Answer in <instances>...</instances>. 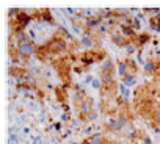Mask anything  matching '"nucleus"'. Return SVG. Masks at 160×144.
<instances>
[{
  "label": "nucleus",
  "mask_w": 160,
  "mask_h": 144,
  "mask_svg": "<svg viewBox=\"0 0 160 144\" xmlns=\"http://www.w3.org/2000/svg\"><path fill=\"white\" fill-rule=\"evenodd\" d=\"M107 58H108V55H107L105 50H102V49H93V50H85V52L80 53L78 55V63L82 64L83 67L88 69L90 66H93L98 61L104 63Z\"/></svg>",
  "instance_id": "obj_1"
},
{
  "label": "nucleus",
  "mask_w": 160,
  "mask_h": 144,
  "mask_svg": "<svg viewBox=\"0 0 160 144\" xmlns=\"http://www.w3.org/2000/svg\"><path fill=\"white\" fill-rule=\"evenodd\" d=\"M36 53V46L35 42H28V44H21L18 46V55L22 61V64H27L28 60Z\"/></svg>",
  "instance_id": "obj_2"
},
{
  "label": "nucleus",
  "mask_w": 160,
  "mask_h": 144,
  "mask_svg": "<svg viewBox=\"0 0 160 144\" xmlns=\"http://www.w3.org/2000/svg\"><path fill=\"white\" fill-rule=\"evenodd\" d=\"M32 21H33L32 14H30L27 10H22L16 19L10 21V27H18V28H22V30H25V28L30 25V22H32Z\"/></svg>",
  "instance_id": "obj_3"
},
{
  "label": "nucleus",
  "mask_w": 160,
  "mask_h": 144,
  "mask_svg": "<svg viewBox=\"0 0 160 144\" xmlns=\"http://www.w3.org/2000/svg\"><path fill=\"white\" fill-rule=\"evenodd\" d=\"M158 70H160V58H148L146 63H144V74L146 75H157L158 74Z\"/></svg>",
  "instance_id": "obj_4"
},
{
  "label": "nucleus",
  "mask_w": 160,
  "mask_h": 144,
  "mask_svg": "<svg viewBox=\"0 0 160 144\" xmlns=\"http://www.w3.org/2000/svg\"><path fill=\"white\" fill-rule=\"evenodd\" d=\"M110 35V41L115 44V46H118V47H127V44L130 42V39H127L121 31H118V30H115V31H112V33H108Z\"/></svg>",
  "instance_id": "obj_5"
},
{
  "label": "nucleus",
  "mask_w": 160,
  "mask_h": 144,
  "mask_svg": "<svg viewBox=\"0 0 160 144\" xmlns=\"http://www.w3.org/2000/svg\"><path fill=\"white\" fill-rule=\"evenodd\" d=\"M55 33H57L60 38H63L66 42H69V44H75V42H77V41H75V38L72 36V33H71V31H69V30H68L64 25H58Z\"/></svg>",
  "instance_id": "obj_6"
},
{
  "label": "nucleus",
  "mask_w": 160,
  "mask_h": 144,
  "mask_svg": "<svg viewBox=\"0 0 160 144\" xmlns=\"http://www.w3.org/2000/svg\"><path fill=\"white\" fill-rule=\"evenodd\" d=\"M152 41V35L151 33H148V31H141V33H138V36L135 38V44H137V47H138V50H143V47L148 44V42H151Z\"/></svg>",
  "instance_id": "obj_7"
},
{
  "label": "nucleus",
  "mask_w": 160,
  "mask_h": 144,
  "mask_svg": "<svg viewBox=\"0 0 160 144\" xmlns=\"http://www.w3.org/2000/svg\"><path fill=\"white\" fill-rule=\"evenodd\" d=\"M104 132H105V133H119V127H118L116 116H110V118L104 122Z\"/></svg>",
  "instance_id": "obj_8"
},
{
  "label": "nucleus",
  "mask_w": 160,
  "mask_h": 144,
  "mask_svg": "<svg viewBox=\"0 0 160 144\" xmlns=\"http://www.w3.org/2000/svg\"><path fill=\"white\" fill-rule=\"evenodd\" d=\"M80 46L87 50H93V47H96L94 44V39H93V35H83L80 38Z\"/></svg>",
  "instance_id": "obj_9"
},
{
  "label": "nucleus",
  "mask_w": 160,
  "mask_h": 144,
  "mask_svg": "<svg viewBox=\"0 0 160 144\" xmlns=\"http://www.w3.org/2000/svg\"><path fill=\"white\" fill-rule=\"evenodd\" d=\"M115 75H116L115 72H101V74H99V80H101L102 85H112V83L116 82Z\"/></svg>",
  "instance_id": "obj_10"
},
{
  "label": "nucleus",
  "mask_w": 160,
  "mask_h": 144,
  "mask_svg": "<svg viewBox=\"0 0 160 144\" xmlns=\"http://www.w3.org/2000/svg\"><path fill=\"white\" fill-rule=\"evenodd\" d=\"M124 61H126V64H127V74L137 77V74H138V64H137V61H135L133 58H130V56L126 58Z\"/></svg>",
  "instance_id": "obj_11"
},
{
  "label": "nucleus",
  "mask_w": 160,
  "mask_h": 144,
  "mask_svg": "<svg viewBox=\"0 0 160 144\" xmlns=\"http://www.w3.org/2000/svg\"><path fill=\"white\" fill-rule=\"evenodd\" d=\"M119 31L130 41H135V38L138 36V33L132 28V27H127V25H119Z\"/></svg>",
  "instance_id": "obj_12"
},
{
  "label": "nucleus",
  "mask_w": 160,
  "mask_h": 144,
  "mask_svg": "<svg viewBox=\"0 0 160 144\" xmlns=\"http://www.w3.org/2000/svg\"><path fill=\"white\" fill-rule=\"evenodd\" d=\"M101 72H115V63L110 56L101 64Z\"/></svg>",
  "instance_id": "obj_13"
},
{
  "label": "nucleus",
  "mask_w": 160,
  "mask_h": 144,
  "mask_svg": "<svg viewBox=\"0 0 160 144\" xmlns=\"http://www.w3.org/2000/svg\"><path fill=\"white\" fill-rule=\"evenodd\" d=\"M151 127L152 125H158L160 127V100L155 103V108H154V116H152V121L149 124Z\"/></svg>",
  "instance_id": "obj_14"
},
{
  "label": "nucleus",
  "mask_w": 160,
  "mask_h": 144,
  "mask_svg": "<svg viewBox=\"0 0 160 144\" xmlns=\"http://www.w3.org/2000/svg\"><path fill=\"white\" fill-rule=\"evenodd\" d=\"M53 91H55V94H57V97H58L57 100H58L60 103H66V99H68L66 89H64L63 86H57V88H55Z\"/></svg>",
  "instance_id": "obj_15"
},
{
  "label": "nucleus",
  "mask_w": 160,
  "mask_h": 144,
  "mask_svg": "<svg viewBox=\"0 0 160 144\" xmlns=\"http://www.w3.org/2000/svg\"><path fill=\"white\" fill-rule=\"evenodd\" d=\"M121 83L122 85H126L127 88H132V86H135V83H137V77L135 75H126V77H122L121 79Z\"/></svg>",
  "instance_id": "obj_16"
},
{
  "label": "nucleus",
  "mask_w": 160,
  "mask_h": 144,
  "mask_svg": "<svg viewBox=\"0 0 160 144\" xmlns=\"http://www.w3.org/2000/svg\"><path fill=\"white\" fill-rule=\"evenodd\" d=\"M116 67H118V75H119L121 79L127 75V64H126V61H118Z\"/></svg>",
  "instance_id": "obj_17"
},
{
  "label": "nucleus",
  "mask_w": 160,
  "mask_h": 144,
  "mask_svg": "<svg viewBox=\"0 0 160 144\" xmlns=\"http://www.w3.org/2000/svg\"><path fill=\"white\" fill-rule=\"evenodd\" d=\"M143 13H144V14L148 16V19H149V17L158 16V14H160V8H144Z\"/></svg>",
  "instance_id": "obj_18"
},
{
  "label": "nucleus",
  "mask_w": 160,
  "mask_h": 144,
  "mask_svg": "<svg viewBox=\"0 0 160 144\" xmlns=\"http://www.w3.org/2000/svg\"><path fill=\"white\" fill-rule=\"evenodd\" d=\"M148 21H149V28H151V30H154V31H155V28H157V27H160V17H158V16L149 17Z\"/></svg>",
  "instance_id": "obj_19"
},
{
  "label": "nucleus",
  "mask_w": 160,
  "mask_h": 144,
  "mask_svg": "<svg viewBox=\"0 0 160 144\" xmlns=\"http://www.w3.org/2000/svg\"><path fill=\"white\" fill-rule=\"evenodd\" d=\"M126 52H127V55H133L135 52H138V47H137V44H135L133 41H130V42L127 44V47H126Z\"/></svg>",
  "instance_id": "obj_20"
},
{
  "label": "nucleus",
  "mask_w": 160,
  "mask_h": 144,
  "mask_svg": "<svg viewBox=\"0 0 160 144\" xmlns=\"http://www.w3.org/2000/svg\"><path fill=\"white\" fill-rule=\"evenodd\" d=\"M119 94H121V97L122 99H129V96H130V91H129V88L126 86V85H119Z\"/></svg>",
  "instance_id": "obj_21"
},
{
  "label": "nucleus",
  "mask_w": 160,
  "mask_h": 144,
  "mask_svg": "<svg viewBox=\"0 0 160 144\" xmlns=\"http://www.w3.org/2000/svg\"><path fill=\"white\" fill-rule=\"evenodd\" d=\"M21 11H22L21 8H10V10H8V16H10V21L16 19V17L19 16V13H21Z\"/></svg>",
  "instance_id": "obj_22"
},
{
  "label": "nucleus",
  "mask_w": 160,
  "mask_h": 144,
  "mask_svg": "<svg viewBox=\"0 0 160 144\" xmlns=\"http://www.w3.org/2000/svg\"><path fill=\"white\" fill-rule=\"evenodd\" d=\"M98 116H99V113H98L96 110H91V111L87 114V122H93L94 119H98Z\"/></svg>",
  "instance_id": "obj_23"
},
{
  "label": "nucleus",
  "mask_w": 160,
  "mask_h": 144,
  "mask_svg": "<svg viewBox=\"0 0 160 144\" xmlns=\"http://www.w3.org/2000/svg\"><path fill=\"white\" fill-rule=\"evenodd\" d=\"M132 28H133L135 31H138V30L141 28V21H140V19H138L137 16L133 17V22H132Z\"/></svg>",
  "instance_id": "obj_24"
},
{
  "label": "nucleus",
  "mask_w": 160,
  "mask_h": 144,
  "mask_svg": "<svg viewBox=\"0 0 160 144\" xmlns=\"http://www.w3.org/2000/svg\"><path fill=\"white\" fill-rule=\"evenodd\" d=\"M141 139H143V142H144V144H152L151 136H149V135H146V133H143V132H141Z\"/></svg>",
  "instance_id": "obj_25"
},
{
  "label": "nucleus",
  "mask_w": 160,
  "mask_h": 144,
  "mask_svg": "<svg viewBox=\"0 0 160 144\" xmlns=\"http://www.w3.org/2000/svg\"><path fill=\"white\" fill-rule=\"evenodd\" d=\"M91 86H93L94 89H98V91H101V88H102V83H101V80H96V79H94V82L91 83Z\"/></svg>",
  "instance_id": "obj_26"
},
{
  "label": "nucleus",
  "mask_w": 160,
  "mask_h": 144,
  "mask_svg": "<svg viewBox=\"0 0 160 144\" xmlns=\"http://www.w3.org/2000/svg\"><path fill=\"white\" fill-rule=\"evenodd\" d=\"M85 70H88V69L83 67V66H75V67H74V72H77V74H83Z\"/></svg>",
  "instance_id": "obj_27"
},
{
  "label": "nucleus",
  "mask_w": 160,
  "mask_h": 144,
  "mask_svg": "<svg viewBox=\"0 0 160 144\" xmlns=\"http://www.w3.org/2000/svg\"><path fill=\"white\" fill-rule=\"evenodd\" d=\"M53 128H55L57 132H61V130H63V122H61V121H58V122H53Z\"/></svg>",
  "instance_id": "obj_28"
},
{
  "label": "nucleus",
  "mask_w": 160,
  "mask_h": 144,
  "mask_svg": "<svg viewBox=\"0 0 160 144\" xmlns=\"http://www.w3.org/2000/svg\"><path fill=\"white\" fill-rule=\"evenodd\" d=\"M69 119H71V113H64V114L61 116V119H60V121H61V122H68Z\"/></svg>",
  "instance_id": "obj_29"
},
{
  "label": "nucleus",
  "mask_w": 160,
  "mask_h": 144,
  "mask_svg": "<svg viewBox=\"0 0 160 144\" xmlns=\"http://www.w3.org/2000/svg\"><path fill=\"white\" fill-rule=\"evenodd\" d=\"M93 82H94V77H93L91 74L85 75V83H93Z\"/></svg>",
  "instance_id": "obj_30"
},
{
  "label": "nucleus",
  "mask_w": 160,
  "mask_h": 144,
  "mask_svg": "<svg viewBox=\"0 0 160 144\" xmlns=\"http://www.w3.org/2000/svg\"><path fill=\"white\" fill-rule=\"evenodd\" d=\"M61 108L64 110V113H71V111H69L71 108H69V105H68V103H61Z\"/></svg>",
  "instance_id": "obj_31"
},
{
  "label": "nucleus",
  "mask_w": 160,
  "mask_h": 144,
  "mask_svg": "<svg viewBox=\"0 0 160 144\" xmlns=\"http://www.w3.org/2000/svg\"><path fill=\"white\" fill-rule=\"evenodd\" d=\"M91 132H93V125H90V127H87V128H85V135H90Z\"/></svg>",
  "instance_id": "obj_32"
},
{
  "label": "nucleus",
  "mask_w": 160,
  "mask_h": 144,
  "mask_svg": "<svg viewBox=\"0 0 160 144\" xmlns=\"http://www.w3.org/2000/svg\"><path fill=\"white\" fill-rule=\"evenodd\" d=\"M69 135H71V130H68V132H66V133H64L61 138H63V139H66V138H69Z\"/></svg>",
  "instance_id": "obj_33"
}]
</instances>
